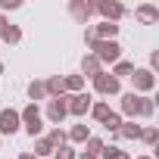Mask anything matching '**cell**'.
<instances>
[{
  "label": "cell",
  "instance_id": "d6986e66",
  "mask_svg": "<svg viewBox=\"0 0 159 159\" xmlns=\"http://www.w3.org/2000/svg\"><path fill=\"white\" fill-rule=\"evenodd\" d=\"M28 100H31V103L47 100V91H44V81H41V78H31V81H28Z\"/></svg>",
  "mask_w": 159,
  "mask_h": 159
},
{
  "label": "cell",
  "instance_id": "8d00e7d4",
  "mask_svg": "<svg viewBox=\"0 0 159 159\" xmlns=\"http://www.w3.org/2000/svg\"><path fill=\"white\" fill-rule=\"evenodd\" d=\"M0 143H3V137H0Z\"/></svg>",
  "mask_w": 159,
  "mask_h": 159
},
{
  "label": "cell",
  "instance_id": "f546056e",
  "mask_svg": "<svg viewBox=\"0 0 159 159\" xmlns=\"http://www.w3.org/2000/svg\"><path fill=\"white\" fill-rule=\"evenodd\" d=\"M147 69H150V72H156V69H159V50H153V53H150V66H147Z\"/></svg>",
  "mask_w": 159,
  "mask_h": 159
},
{
  "label": "cell",
  "instance_id": "484cf974",
  "mask_svg": "<svg viewBox=\"0 0 159 159\" xmlns=\"http://www.w3.org/2000/svg\"><path fill=\"white\" fill-rule=\"evenodd\" d=\"M103 147H106V143H103V137H94V134H91V137L84 140V153H91V156H100V150H103Z\"/></svg>",
  "mask_w": 159,
  "mask_h": 159
},
{
  "label": "cell",
  "instance_id": "44dd1931",
  "mask_svg": "<svg viewBox=\"0 0 159 159\" xmlns=\"http://www.w3.org/2000/svg\"><path fill=\"white\" fill-rule=\"evenodd\" d=\"M0 41H3V44H10V47H16V44H19V41H22V28H19V25H13V22H10V25H7V28H3V38H0Z\"/></svg>",
  "mask_w": 159,
  "mask_h": 159
},
{
  "label": "cell",
  "instance_id": "5bb4252c",
  "mask_svg": "<svg viewBox=\"0 0 159 159\" xmlns=\"http://www.w3.org/2000/svg\"><path fill=\"white\" fill-rule=\"evenodd\" d=\"M88 137H91V125H84V122H78V125H72L66 131V140L69 143H84Z\"/></svg>",
  "mask_w": 159,
  "mask_h": 159
},
{
  "label": "cell",
  "instance_id": "d6a6232c",
  "mask_svg": "<svg viewBox=\"0 0 159 159\" xmlns=\"http://www.w3.org/2000/svg\"><path fill=\"white\" fill-rule=\"evenodd\" d=\"M75 159H100V156H91V153H78Z\"/></svg>",
  "mask_w": 159,
  "mask_h": 159
},
{
  "label": "cell",
  "instance_id": "ac0fdd59",
  "mask_svg": "<svg viewBox=\"0 0 159 159\" xmlns=\"http://www.w3.org/2000/svg\"><path fill=\"white\" fill-rule=\"evenodd\" d=\"M34 159H47V156H53V143L41 134V137H34V153H31Z\"/></svg>",
  "mask_w": 159,
  "mask_h": 159
},
{
  "label": "cell",
  "instance_id": "83f0119b",
  "mask_svg": "<svg viewBox=\"0 0 159 159\" xmlns=\"http://www.w3.org/2000/svg\"><path fill=\"white\" fill-rule=\"evenodd\" d=\"M78 153H75V147L72 143H62V147H56L53 150V159H75Z\"/></svg>",
  "mask_w": 159,
  "mask_h": 159
},
{
  "label": "cell",
  "instance_id": "5b68a950",
  "mask_svg": "<svg viewBox=\"0 0 159 159\" xmlns=\"http://www.w3.org/2000/svg\"><path fill=\"white\" fill-rule=\"evenodd\" d=\"M131 88H134V94L150 97V94L156 91V72H150V69H134V72H131Z\"/></svg>",
  "mask_w": 159,
  "mask_h": 159
},
{
  "label": "cell",
  "instance_id": "3957f363",
  "mask_svg": "<svg viewBox=\"0 0 159 159\" xmlns=\"http://www.w3.org/2000/svg\"><path fill=\"white\" fill-rule=\"evenodd\" d=\"M91 106H94V94H88V91H81V94H66V112H69L72 119H81V122H84V116L91 112Z\"/></svg>",
  "mask_w": 159,
  "mask_h": 159
},
{
  "label": "cell",
  "instance_id": "836d02e7",
  "mask_svg": "<svg viewBox=\"0 0 159 159\" xmlns=\"http://www.w3.org/2000/svg\"><path fill=\"white\" fill-rule=\"evenodd\" d=\"M19 159H34V156L31 153H19Z\"/></svg>",
  "mask_w": 159,
  "mask_h": 159
},
{
  "label": "cell",
  "instance_id": "9a60e30c",
  "mask_svg": "<svg viewBox=\"0 0 159 159\" xmlns=\"http://www.w3.org/2000/svg\"><path fill=\"white\" fill-rule=\"evenodd\" d=\"M44 91H47V100L62 97V94H66V88H62V75H50V78H44Z\"/></svg>",
  "mask_w": 159,
  "mask_h": 159
},
{
  "label": "cell",
  "instance_id": "d4e9b609",
  "mask_svg": "<svg viewBox=\"0 0 159 159\" xmlns=\"http://www.w3.org/2000/svg\"><path fill=\"white\" fill-rule=\"evenodd\" d=\"M156 116V97H140V119H153Z\"/></svg>",
  "mask_w": 159,
  "mask_h": 159
},
{
  "label": "cell",
  "instance_id": "52a82bcc",
  "mask_svg": "<svg viewBox=\"0 0 159 159\" xmlns=\"http://www.w3.org/2000/svg\"><path fill=\"white\" fill-rule=\"evenodd\" d=\"M119 116H122L125 122L140 119V94H134V91L122 94V100H119Z\"/></svg>",
  "mask_w": 159,
  "mask_h": 159
},
{
  "label": "cell",
  "instance_id": "e0dca14e",
  "mask_svg": "<svg viewBox=\"0 0 159 159\" xmlns=\"http://www.w3.org/2000/svg\"><path fill=\"white\" fill-rule=\"evenodd\" d=\"M134 69H137L134 62H128V59H119V62H116V66L109 69V75L122 81V78H131V72H134Z\"/></svg>",
  "mask_w": 159,
  "mask_h": 159
},
{
  "label": "cell",
  "instance_id": "4316f807",
  "mask_svg": "<svg viewBox=\"0 0 159 159\" xmlns=\"http://www.w3.org/2000/svg\"><path fill=\"white\" fill-rule=\"evenodd\" d=\"M47 140L53 143V150H56V147H62V143H69V140H66V131H62V128H50Z\"/></svg>",
  "mask_w": 159,
  "mask_h": 159
},
{
  "label": "cell",
  "instance_id": "603a6c76",
  "mask_svg": "<svg viewBox=\"0 0 159 159\" xmlns=\"http://www.w3.org/2000/svg\"><path fill=\"white\" fill-rule=\"evenodd\" d=\"M122 122H125V119H122L119 112H109V116H106V119H103L100 125H103V128H106V131H109V134L116 137V134H119V128H122Z\"/></svg>",
  "mask_w": 159,
  "mask_h": 159
},
{
  "label": "cell",
  "instance_id": "4dcf8cb0",
  "mask_svg": "<svg viewBox=\"0 0 159 159\" xmlns=\"http://www.w3.org/2000/svg\"><path fill=\"white\" fill-rule=\"evenodd\" d=\"M7 25H10V19H7L3 13H0V38H3V28H7Z\"/></svg>",
  "mask_w": 159,
  "mask_h": 159
},
{
  "label": "cell",
  "instance_id": "1f68e13d",
  "mask_svg": "<svg viewBox=\"0 0 159 159\" xmlns=\"http://www.w3.org/2000/svg\"><path fill=\"white\" fill-rule=\"evenodd\" d=\"M112 159H131V156H128L125 150H116V156H112Z\"/></svg>",
  "mask_w": 159,
  "mask_h": 159
},
{
  "label": "cell",
  "instance_id": "cb8c5ba5",
  "mask_svg": "<svg viewBox=\"0 0 159 159\" xmlns=\"http://www.w3.org/2000/svg\"><path fill=\"white\" fill-rule=\"evenodd\" d=\"M140 140H143L147 147H156V140H159V128H156V125H143V128H140Z\"/></svg>",
  "mask_w": 159,
  "mask_h": 159
},
{
  "label": "cell",
  "instance_id": "7402d4cb",
  "mask_svg": "<svg viewBox=\"0 0 159 159\" xmlns=\"http://www.w3.org/2000/svg\"><path fill=\"white\" fill-rule=\"evenodd\" d=\"M140 128H143V125L122 122V128H119V137H125V140H140Z\"/></svg>",
  "mask_w": 159,
  "mask_h": 159
},
{
  "label": "cell",
  "instance_id": "7a4b0ae2",
  "mask_svg": "<svg viewBox=\"0 0 159 159\" xmlns=\"http://www.w3.org/2000/svg\"><path fill=\"white\" fill-rule=\"evenodd\" d=\"M19 119H22V131H25L31 140L41 137V131H44V116H41L38 103H28L25 109H19Z\"/></svg>",
  "mask_w": 159,
  "mask_h": 159
},
{
  "label": "cell",
  "instance_id": "ba28073f",
  "mask_svg": "<svg viewBox=\"0 0 159 159\" xmlns=\"http://www.w3.org/2000/svg\"><path fill=\"white\" fill-rule=\"evenodd\" d=\"M69 16L78 25H91V19H94V0H69Z\"/></svg>",
  "mask_w": 159,
  "mask_h": 159
},
{
  "label": "cell",
  "instance_id": "6da1fadb",
  "mask_svg": "<svg viewBox=\"0 0 159 159\" xmlns=\"http://www.w3.org/2000/svg\"><path fill=\"white\" fill-rule=\"evenodd\" d=\"M88 53H94L100 59V66H116L122 59V44L119 41H94L88 47Z\"/></svg>",
  "mask_w": 159,
  "mask_h": 159
},
{
  "label": "cell",
  "instance_id": "7c38bea8",
  "mask_svg": "<svg viewBox=\"0 0 159 159\" xmlns=\"http://www.w3.org/2000/svg\"><path fill=\"white\" fill-rule=\"evenodd\" d=\"M100 72H103L100 59H97L94 53H84V56H81V72H78V75H81V78H91V81H94Z\"/></svg>",
  "mask_w": 159,
  "mask_h": 159
},
{
  "label": "cell",
  "instance_id": "8992f818",
  "mask_svg": "<svg viewBox=\"0 0 159 159\" xmlns=\"http://www.w3.org/2000/svg\"><path fill=\"white\" fill-rule=\"evenodd\" d=\"M94 94H100V97H119L122 94V81L119 78H112L106 69L94 78Z\"/></svg>",
  "mask_w": 159,
  "mask_h": 159
},
{
  "label": "cell",
  "instance_id": "277c9868",
  "mask_svg": "<svg viewBox=\"0 0 159 159\" xmlns=\"http://www.w3.org/2000/svg\"><path fill=\"white\" fill-rule=\"evenodd\" d=\"M94 13H97L103 22H112V25H119V22L128 16V10L119 3V0H94Z\"/></svg>",
  "mask_w": 159,
  "mask_h": 159
},
{
  "label": "cell",
  "instance_id": "e575fe53",
  "mask_svg": "<svg viewBox=\"0 0 159 159\" xmlns=\"http://www.w3.org/2000/svg\"><path fill=\"white\" fill-rule=\"evenodd\" d=\"M3 72H7V66H3V62H0V75H3Z\"/></svg>",
  "mask_w": 159,
  "mask_h": 159
},
{
  "label": "cell",
  "instance_id": "2e32d148",
  "mask_svg": "<svg viewBox=\"0 0 159 159\" xmlns=\"http://www.w3.org/2000/svg\"><path fill=\"white\" fill-rule=\"evenodd\" d=\"M62 88H66V94H81L84 91V78L81 75H62Z\"/></svg>",
  "mask_w": 159,
  "mask_h": 159
},
{
  "label": "cell",
  "instance_id": "8fae6325",
  "mask_svg": "<svg viewBox=\"0 0 159 159\" xmlns=\"http://www.w3.org/2000/svg\"><path fill=\"white\" fill-rule=\"evenodd\" d=\"M134 19L140 25H156L159 22V7L156 3H140V7H134Z\"/></svg>",
  "mask_w": 159,
  "mask_h": 159
},
{
  "label": "cell",
  "instance_id": "4fadbf2b",
  "mask_svg": "<svg viewBox=\"0 0 159 159\" xmlns=\"http://www.w3.org/2000/svg\"><path fill=\"white\" fill-rule=\"evenodd\" d=\"M91 31L97 41H116L119 38V25H112V22H97V25H91Z\"/></svg>",
  "mask_w": 159,
  "mask_h": 159
},
{
  "label": "cell",
  "instance_id": "ffe728a7",
  "mask_svg": "<svg viewBox=\"0 0 159 159\" xmlns=\"http://www.w3.org/2000/svg\"><path fill=\"white\" fill-rule=\"evenodd\" d=\"M109 112H112V109H109V100H94V106H91V112H88V116H91L94 122H103Z\"/></svg>",
  "mask_w": 159,
  "mask_h": 159
},
{
  "label": "cell",
  "instance_id": "f1b7e54d",
  "mask_svg": "<svg viewBox=\"0 0 159 159\" xmlns=\"http://www.w3.org/2000/svg\"><path fill=\"white\" fill-rule=\"evenodd\" d=\"M22 0H0V13H10V10H19Z\"/></svg>",
  "mask_w": 159,
  "mask_h": 159
},
{
  "label": "cell",
  "instance_id": "d590c367",
  "mask_svg": "<svg viewBox=\"0 0 159 159\" xmlns=\"http://www.w3.org/2000/svg\"><path fill=\"white\" fill-rule=\"evenodd\" d=\"M137 159H153V156H137Z\"/></svg>",
  "mask_w": 159,
  "mask_h": 159
},
{
  "label": "cell",
  "instance_id": "9c48e42d",
  "mask_svg": "<svg viewBox=\"0 0 159 159\" xmlns=\"http://www.w3.org/2000/svg\"><path fill=\"white\" fill-rule=\"evenodd\" d=\"M22 131V119H19V109H0V137H13V134H19Z\"/></svg>",
  "mask_w": 159,
  "mask_h": 159
},
{
  "label": "cell",
  "instance_id": "30bf717a",
  "mask_svg": "<svg viewBox=\"0 0 159 159\" xmlns=\"http://www.w3.org/2000/svg\"><path fill=\"white\" fill-rule=\"evenodd\" d=\"M44 116H47V122H50V125H56V128H59V125L66 122V116H69V112H66V94H62V97H56V100H47Z\"/></svg>",
  "mask_w": 159,
  "mask_h": 159
}]
</instances>
